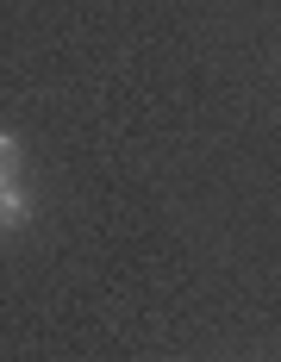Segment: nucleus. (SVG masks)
<instances>
[{
  "label": "nucleus",
  "instance_id": "obj_1",
  "mask_svg": "<svg viewBox=\"0 0 281 362\" xmlns=\"http://www.w3.org/2000/svg\"><path fill=\"white\" fill-rule=\"evenodd\" d=\"M25 218H32V200H25V187H19V181H6V187H0V231H19Z\"/></svg>",
  "mask_w": 281,
  "mask_h": 362
},
{
  "label": "nucleus",
  "instance_id": "obj_2",
  "mask_svg": "<svg viewBox=\"0 0 281 362\" xmlns=\"http://www.w3.org/2000/svg\"><path fill=\"white\" fill-rule=\"evenodd\" d=\"M13 169H19V144H13V132H0V187L13 181Z\"/></svg>",
  "mask_w": 281,
  "mask_h": 362
}]
</instances>
